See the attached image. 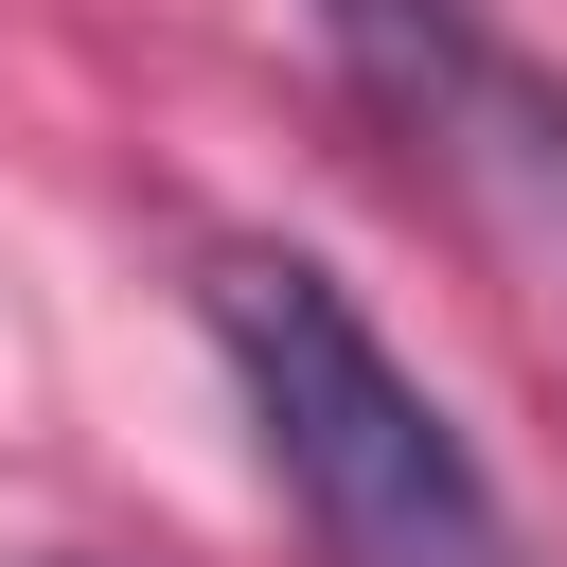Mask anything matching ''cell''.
I'll use <instances>...</instances> for the list:
<instances>
[{
    "label": "cell",
    "mask_w": 567,
    "mask_h": 567,
    "mask_svg": "<svg viewBox=\"0 0 567 567\" xmlns=\"http://www.w3.org/2000/svg\"><path fill=\"white\" fill-rule=\"evenodd\" d=\"M248 425H266V478L319 514L337 567H514V514L478 478V443L443 425V390L354 319V284L319 248H213L195 284Z\"/></svg>",
    "instance_id": "obj_1"
},
{
    "label": "cell",
    "mask_w": 567,
    "mask_h": 567,
    "mask_svg": "<svg viewBox=\"0 0 567 567\" xmlns=\"http://www.w3.org/2000/svg\"><path fill=\"white\" fill-rule=\"evenodd\" d=\"M337 18V71L408 124V142H443V159H478V177H514V195H567V89L478 18V0H319Z\"/></svg>",
    "instance_id": "obj_2"
}]
</instances>
